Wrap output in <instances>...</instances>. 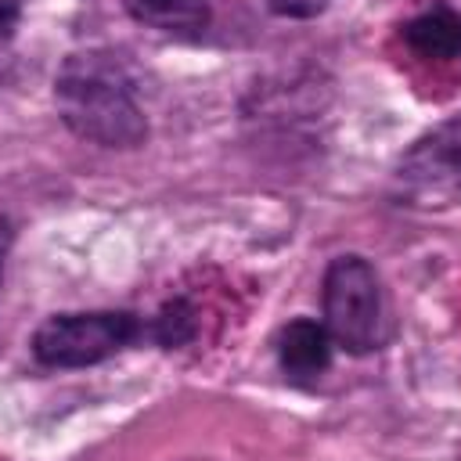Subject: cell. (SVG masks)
<instances>
[{"instance_id": "6da1fadb", "label": "cell", "mask_w": 461, "mask_h": 461, "mask_svg": "<svg viewBox=\"0 0 461 461\" xmlns=\"http://www.w3.org/2000/svg\"><path fill=\"white\" fill-rule=\"evenodd\" d=\"M54 101L61 122L97 148H137L148 137L144 108L119 61L108 54L86 50L65 58L54 79Z\"/></svg>"}, {"instance_id": "7a4b0ae2", "label": "cell", "mask_w": 461, "mask_h": 461, "mask_svg": "<svg viewBox=\"0 0 461 461\" xmlns=\"http://www.w3.org/2000/svg\"><path fill=\"white\" fill-rule=\"evenodd\" d=\"M324 328L346 353H371L382 339V288L364 256H339L324 270Z\"/></svg>"}, {"instance_id": "3957f363", "label": "cell", "mask_w": 461, "mask_h": 461, "mask_svg": "<svg viewBox=\"0 0 461 461\" xmlns=\"http://www.w3.org/2000/svg\"><path fill=\"white\" fill-rule=\"evenodd\" d=\"M140 324L122 310H90V313H58L47 317L32 335V357L43 367H90L115 357L137 339Z\"/></svg>"}, {"instance_id": "277c9868", "label": "cell", "mask_w": 461, "mask_h": 461, "mask_svg": "<svg viewBox=\"0 0 461 461\" xmlns=\"http://www.w3.org/2000/svg\"><path fill=\"white\" fill-rule=\"evenodd\" d=\"M400 176L421 191H461V115L425 133L403 155Z\"/></svg>"}, {"instance_id": "5b68a950", "label": "cell", "mask_w": 461, "mask_h": 461, "mask_svg": "<svg viewBox=\"0 0 461 461\" xmlns=\"http://www.w3.org/2000/svg\"><path fill=\"white\" fill-rule=\"evenodd\" d=\"M331 331L321 324V321H310V317H299L292 324L281 328L277 335V360H281V371L292 378V382H313L324 375L328 360H331Z\"/></svg>"}, {"instance_id": "8992f818", "label": "cell", "mask_w": 461, "mask_h": 461, "mask_svg": "<svg viewBox=\"0 0 461 461\" xmlns=\"http://www.w3.org/2000/svg\"><path fill=\"white\" fill-rule=\"evenodd\" d=\"M403 40L421 58H436V61L461 58V11L429 7V11H421L418 18L407 22Z\"/></svg>"}, {"instance_id": "52a82bcc", "label": "cell", "mask_w": 461, "mask_h": 461, "mask_svg": "<svg viewBox=\"0 0 461 461\" xmlns=\"http://www.w3.org/2000/svg\"><path fill=\"white\" fill-rule=\"evenodd\" d=\"M126 7L133 18L166 32L202 29L209 18V0H126Z\"/></svg>"}, {"instance_id": "ba28073f", "label": "cell", "mask_w": 461, "mask_h": 461, "mask_svg": "<svg viewBox=\"0 0 461 461\" xmlns=\"http://www.w3.org/2000/svg\"><path fill=\"white\" fill-rule=\"evenodd\" d=\"M194 335V310L187 303H169L158 317H155V339L162 346H184Z\"/></svg>"}, {"instance_id": "9c48e42d", "label": "cell", "mask_w": 461, "mask_h": 461, "mask_svg": "<svg viewBox=\"0 0 461 461\" xmlns=\"http://www.w3.org/2000/svg\"><path fill=\"white\" fill-rule=\"evenodd\" d=\"M331 0H267V7L281 18H317Z\"/></svg>"}]
</instances>
